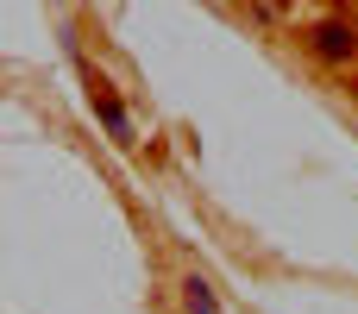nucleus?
Wrapping results in <instances>:
<instances>
[{"label":"nucleus","mask_w":358,"mask_h":314,"mask_svg":"<svg viewBox=\"0 0 358 314\" xmlns=\"http://www.w3.org/2000/svg\"><path fill=\"white\" fill-rule=\"evenodd\" d=\"M189 308H195V314H214V296H208V283H189Z\"/></svg>","instance_id":"nucleus-1"}]
</instances>
